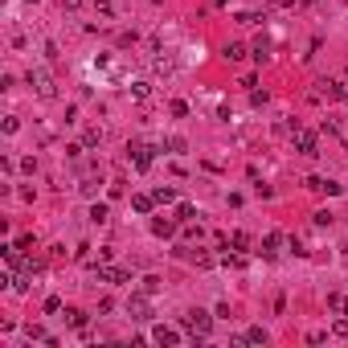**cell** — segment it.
Here are the masks:
<instances>
[{"mask_svg":"<svg viewBox=\"0 0 348 348\" xmlns=\"http://www.w3.org/2000/svg\"><path fill=\"white\" fill-rule=\"evenodd\" d=\"M29 86H33L41 99H53V78H49L45 70H29Z\"/></svg>","mask_w":348,"mask_h":348,"instance_id":"6da1fadb","label":"cell"},{"mask_svg":"<svg viewBox=\"0 0 348 348\" xmlns=\"http://www.w3.org/2000/svg\"><path fill=\"white\" fill-rule=\"evenodd\" d=\"M184 328L193 332V336H205V332H209V315H205V311H188V315H184Z\"/></svg>","mask_w":348,"mask_h":348,"instance_id":"7a4b0ae2","label":"cell"},{"mask_svg":"<svg viewBox=\"0 0 348 348\" xmlns=\"http://www.w3.org/2000/svg\"><path fill=\"white\" fill-rule=\"evenodd\" d=\"M299 152H307V156H315V135H307V131H299Z\"/></svg>","mask_w":348,"mask_h":348,"instance_id":"3957f363","label":"cell"},{"mask_svg":"<svg viewBox=\"0 0 348 348\" xmlns=\"http://www.w3.org/2000/svg\"><path fill=\"white\" fill-rule=\"evenodd\" d=\"M131 311H135L131 320H148V303H144V299H131Z\"/></svg>","mask_w":348,"mask_h":348,"instance_id":"277c9868","label":"cell"},{"mask_svg":"<svg viewBox=\"0 0 348 348\" xmlns=\"http://www.w3.org/2000/svg\"><path fill=\"white\" fill-rule=\"evenodd\" d=\"M156 340H160V344H176V332L172 328H156Z\"/></svg>","mask_w":348,"mask_h":348,"instance_id":"5b68a950","label":"cell"},{"mask_svg":"<svg viewBox=\"0 0 348 348\" xmlns=\"http://www.w3.org/2000/svg\"><path fill=\"white\" fill-rule=\"evenodd\" d=\"M135 164H140V168H148V164H152V156H148V148H135Z\"/></svg>","mask_w":348,"mask_h":348,"instance_id":"8992f818","label":"cell"},{"mask_svg":"<svg viewBox=\"0 0 348 348\" xmlns=\"http://www.w3.org/2000/svg\"><path fill=\"white\" fill-rule=\"evenodd\" d=\"M242 53H246V49H242V45H226V57H230V61H238V57H242Z\"/></svg>","mask_w":348,"mask_h":348,"instance_id":"52a82bcc","label":"cell"}]
</instances>
